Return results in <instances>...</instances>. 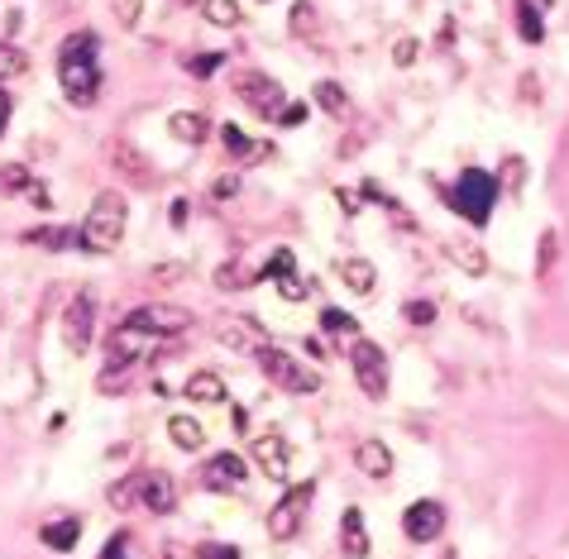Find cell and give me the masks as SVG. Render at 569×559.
<instances>
[{
  "instance_id": "48",
  "label": "cell",
  "mask_w": 569,
  "mask_h": 559,
  "mask_svg": "<svg viewBox=\"0 0 569 559\" xmlns=\"http://www.w3.org/2000/svg\"><path fill=\"white\" fill-rule=\"evenodd\" d=\"M101 559H125V536H110L106 550H101Z\"/></svg>"
},
{
  "instance_id": "4",
  "label": "cell",
  "mask_w": 569,
  "mask_h": 559,
  "mask_svg": "<svg viewBox=\"0 0 569 559\" xmlns=\"http://www.w3.org/2000/svg\"><path fill=\"white\" fill-rule=\"evenodd\" d=\"M498 177L488 168H464L460 182H455V211L469 220V225H488V215L498 206Z\"/></svg>"
},
{
  "instance_id": "30",
  "label": "cell",
  "mask_w": 569,
  "mask_h": 559,
  "mask_svg": "<svg viewBox=\"0 0 569 559\" xmlns=\"http://www.w3.org/2000/svg\"><path fill=\"white\" fill-rule=\"evenodd\" d=\"M220 144H225V153H235V158H263V144H249L240 134V125H220Z\"/></svg>"
},
{
  "instance_id": "1",
  "label": "cell",
  "mask_w": 569,
  "mask_h": 559,
  "mask_svg": "<svg viewBox=\"0 0 569 559\" xmlns=\"http://www.w3.org/2000/svg\"><path fill=\"white\" fill-rule=\"evenodd\" d=\"M58 82H63L72 106H96L101 67H96V34L91 29H82V34H72L63 43V53H58Z\"/></svg>"
},
{
  "instance_id": "19",
  "label": "cell",
  "mask_w": 569,
  "mask_h": 559,
  "mask_svg": "<svg viewBox=\"0 0 569 559\" xmlns=\"http://www.w3.org/2000/svg\"><path fill=\"white\" fill-rule=\"evenodd\" d=\"M216 340L225 344V349H235V354H254L259 349V325H254V316H235V321H225L216 330Z\"/></svg>"
},
{
  "instance_id": "10",
  "label": "cell",
  "mask_w": 569,
  "mask_h": 559,
  "mask_svg": "<svg viewBox=\"0 0 569 559\" xmlns=\"http://www.w3.org/2000/svg\"><path fill=\"white\" fill-rule=\"evenodd\" d=\"M91 330H96V301H91V292H77L63 311V344L72 354H87Z\"/></svg>"
},
{
  "instance_id": "40",
  "label": "cell",
  "mask_w": 569,
  "mask_h": 559,
  "mask_svg": "<svg viewBox=\"0 0 569 559\" xmlns=\"http://www.w3.org/2000/svg\"><path fill=\"white\" fill-rule=\"evenodd\" d=\"M211 192H216V201H230V196L240 192V172H225V177H216V187H211Z\"/></svg>"
},
{
  "instance_id": "13",
  "label": "cell",
  "mask_w": 569,
  "mask_h": 559,
  "mask_svg": "<svg viewBox=\"0 0 569 559\" xmlns=\"http://www.w3.org/2000/svg\"><path fill=\"white\" fill-rule=\"evenodd\" d=\"M249 454H254V464H259L268 478H278V483L287 478V440L278 435V430H263V435H254Z\"/></svg>"
},
{
  "instance_id": "36",
  "label": "cell",
  "mask_w": 569,
  "mask_h": 559,
  "mask_svg": "<svg viewBox=\"0 0 569 559\" xmlns=\"http://www.w3.org/2000/svg\"><path fill=\"white\" fill-rule=\"evenodd\" d=\"M182 67L192 72V77H211L225 67V53H201V58H182Z\"/></svg>"
},
{
  "instance_id": "41",
  "label": "cell",
  "mask_w": 569,
  "mask_h": 559,
  "mask_svg": "<svg viewBox=\"0 0 569 559\" xmlns=\"http://www.w3.org/2000/svg\"><path fill=\"white\" fill-rule=\"evenodd\" d=\"M197 559H244L240 545H201Z\"/></svg>"
},
{
  "instance_id": "16",
  "label": "cell",
  "mask_w": 569,
  "mask_h": 559,
  "mask_svg": "<svg viewBox=\"0 0 569 559\" xmlns=\"http://www.w3.org/2000/svg\"><path fill=\"white\" fill-rule=\"evenodd\" d=\"M354 464H359V473H369L373 483H383V478H393V450L383 445V440H359L354 445Z\"/></svg>"
},
{
  "instance_id": "21",
  "label": "cell",
  "mask_w": 569,
  "mask_h": 559,
  "mask_svg": "<svg viewBox=\"0 0 569 559\" xmlns=\"http://www.w3.org/2000/svg\"><path fill=\"white\" fill-rule=\"evenodd\" d=\"M39 540H44L48 550L67 555V550H77V540H82V521H77V516H58V521H44V526H39Z\"/></svg>"
},
{
  "instance_id": "28",
  "label": "cell",
  "mask_w": 569,
  "mask_h": 559,
  "mask_svg": "<svg viewBox=\"0 0 569 559\" xmlns=\"http://www.w3.org/2000/svg\"><path fill=\"white\" fill-rule=\"evenodd\" d=\"M201 15L216 24V29H235L244 20L240 15V0H201Z\"/></svg>"
},
{
  "instance_id": "7",
  "label": "cell",
  "mask_w": 569,
  "mask_h": 559,
  "mask_svg": "<svg viewBox=\"0 0 569 559\" xmlns=\"http://www.w3.org/2000/svg\"><path fill=\"white\" fill-rule=\"evenodd\" d=\"M240 101L254 115H263V120H278L287 106V91L278 77H268V72H244L240 77Z\"/></svg>"
},
{
  "instance_id": "15",
  "label": "cell",
  "mask_w": 569,
  "mask_h": 559,
  "mask_svg": "<svg viewBox=\"0 0 569 559\" xmlns=\"http://www.w3.org/2000/svg\"><path fill=\"white\" fill-rule=\"evenodd\" d=\"M110 163L125 172V182H134V187H154V168H149V158L134 149L130 139H115L110 144Z\"/></svg>"
},
{
  "instance_id": "3",
  "label": "cell",
  "mask_w": 569,
  "mask_h": 559,
  "mask_svg": "<svg viewBox=\"0 0 569 559\" xmlns=\"http://www.w3.org/2000/svg\"><path fill=\"white\" fill-rule=\"evenodd\" d=\"M254 364H259V373L268 378V383L283 387V392H297V397L321 392V373H316V368H307V359H297V354L278 349V344L263 340L259 349H254Z\"/></svg>"
},
{
  "instance_id": "26",
  "label": "cell",
  "mask_w": 569,
  "mask_h": 559,
  "mask_svg": "<svg viewBox=\"0 0 569 559\" xmlns=\"http://www.w3.org/2000/svg\"><path fill=\"white\" fill-rule=\"evenodd\" d=\"M168 435H173L177 450H187V454H197L201 445H206V430H201V421H192V416H173V421H168Z\"/></svg>"
},
{
  "instance_id": "49",
  "label": "cell",
  "mask_w": 569,
  "mask_h": 559,
  "mask_svg": "<svg viewBox=\"0 0 569 559\" xmlns=\"http://www.w3.org/2000/svg\"><path fill=\"white\" fill-rule=\"evenodd\" d=\"M517 5H522V10H536V15H546L555 0H517Z\"/></svg>"
},
{
  "instance_id": "14",
  "label": "cell",
  "mask_w": 569,
  "mask_h": 559,
  "mask_svg": "<svg viewBox=\"0 0 569 559\" xmlns=\"http://www.w3.org/2000/svg\"><path fill=\"white\" fill-rule=\"evenodd\" d=\"M0 192H24V196H29V206H39V211L53 206L48 187H44V182H34V172L24 168V163H5V168H0Z\"/></svg>"
},
{
  "instance_id": "33",
  "label": "cell",
  "mask_w": 569,
  "mask_h": 559,
  "mask_svg": "<svg viewBox=\"0 0 569 559\" xmlns=\"http://www.w3.org/2000/svg\"><path fill=\"white\" fill-rule=\"evenodd\" d=\"M517 29H522L526 43H541V39H546V20H541L536 10H522V5H517Z\"/></svg>"
},
{
  "instance_id": "37",
  "label": "cell",
  "mask_w": 569,
  "mask_h": 559,
  "mask_svg": "<svg viewBox=\"0 0 569 559\" xmlns=\"http://www.w3.org/2000/svg\"><path fill=\"white\" fill-rule=\"evenodd\" d=\"M278 297H283V301H307L311 297V282H302L297 273H283V278H278Z\"/></svg>"
},
{
  "instance_id": "6",
  "label": "cell",
  "mask_w": 569,
  "mask_h": 559,
  "mask_svg": "<svg viewBox=\"0 0 569 559\" xmlns=\"http://www.w3.org/2000/svg\"><path fill=\"white\" fill-rule=\"evenodd\" d=\"M350 368H354V383L364 387V397H373V402L388 397V359H383V349L373 340L350 344Z\"/></svg>"
},
{
  "instance_id": "5",
  "label": "cell",
  "mask_w": 569,
  "mask_h": 559,
  "mask_svg": "<svg viewBox=\"0 0 569 559\" xmlns=\"http://www.w3.org/2000/svg\"><path fill=\"white\" fill-rule=\"evenodd\" d=\"M311 497H316V483H297V488H287L283 502L268 512V540H297V531H302V521H307V507H311Z\"/></svg>"
},
{
  "instance_id": "18",
  "label": "cell",
  "mask_w": 569,
  "mask_h": 559,
  "mask_svg": "<svg viewBox=\"0 0 569 559\" xmlns=\"http://www.w3.org/2000/svg\"><path fill=\"white\" fill-rule=\"evenodd\" d=\"M139 502L149 507V512H173L177 507V483H173V473H163V469H154V473H144V493H139Z\"/></svg>"
},
{
  "instance_id": "44",
  "label": "cell",
  "mask_w": 569,
  "mask_h": 559,
  "mask_svg": "<svg viewBox=\"0 0 569 559\" xmlns=\"http://www.w3.org/2000/svg\"><path fill=\"white\" fill-rule=\"evenodd\" d=\"M10 115H15V96L0 86V134H5V125H10Z\"/></svg>"
},
{
  "instance_id": "12",
  "label": "cell",
  "mask_w": 569,
  "mask_h": 559,
  "mask_svg": "<svg viewBox=\"0 0 569 559\" xmlns=\"http://www.w3.org/2000/svg\"><path fill=\"white\" fill-rule=\"evenodd\" d=\"M402 531H407V540H416V545L440 540V531H445V507H440L436 497H416L412 507L402 512Z\"/></svg>"
},
{
  "instance_id": "35",
  "label": "cell",
  "mask_w": 569,
  "mask_h": 559,
  "mask_svg": "<svg viewBox=\"0 0 569 559\" xmlns=\"http://www.w3.org/2000/svg\"><path fill=\"white\" fill-rule=\"evenodd\" d=\"M110 10H115V24H120V29H134L139 15H144V0H110Z\"/></svg>"
},
{
  "instance_id": "31",
  "label": "cell",
  "mask_w": 569,
  "mask_h": 559,
  "mask_svg": "<svg viewBox=\"0 0 569 559\" xmlns=\"http://www.w3.org/2000/svg\"><path fill=\"white\" fill-rule=\"evenodd\" d=\"M139 493H144V473H125L120 483H110V502H115V512L134 507V497Z\"/></svg>"
},
{
  "instance_id": "38",
  "label": "cell",
  "mask_w": 569,
  "mask_h": 559,
  "mask_svg": "<svg viewBox=\"0 0 569 559\" xmlns=\"http://www.w3.org/2000/svg\"><path fill=\"white\" fill-rule=\"evenodd\" d=\"M177 278H192L187 263H154L149 268V282H177Z\"/></svg>"
},
{
  "instance_id": "25",
  "label": "cell",
  "mask_w": 569,
  "mask_h": 559,
  "mask_svg": "<svg viewBox=\"0 0 569 559\" xmlns=\"http://www.w3.org/2000/svg\"><path fill=\"white\" fill-rule=\"evenodd\" d=\"M187 397L192 402H201V407H216V402H225V383H220V373H192L187 378Z\"/></svg>"
},
{
  "instance_id": "46",
  "label": "cell",
  "mask_w": 569,
  "mask_h": 559,
  "mask_svg": "<svg viewBox=\"0 0 569 559\" xmlns=\"http://www.w3.org/2000/svg\"><path fill=\"white\" fill-rule=\"evenodd\" d=\"M268 273H273V278H283V273H292V254H273V263H268Z\"/></svg>"
},
{
  "instance_id": "9",
  "label": "cell",
  "mask_w": 569,
  "mask_h": 559,
  "mask_svg": "<svg viewBox=\"0 0 569 559\" xmlns=\"http://www.w3.org/2000/svg\"><path fill=\"white\" fill-rule=\"evenodd\" d=\"M125 321L154 330L158 340H173V335H182V330H192V311H182V306H173V301H154V306H134Z\"/></svg>"
},
{
  "instance_id": "27",
  "label": "cell",
  "mask_w": 569,
  "mask_h": 559,
  "mask_svg": "<svg viewBox=\"0 0 569 559\" xmlns=\"http://www.w3.org/2000/svg\"><path fill=\"white\" fill-rule=\"evenodd\" d=\"M24 72H29V53H24L20 43L0 39V86L15 82V77H24Z\"/></svg>"
},
{
  "instance_id": "32",
  "label": "cell",
  "mask_w": 569,
  "mask_h": 559,
  "mask_svg": "<svg viewBox=\"0 0 569 559\" xmlns=\"http://www.w3.org/2000/svg\"><path fill=\"white\" fill-rule=\"evenodd\" d=\"M321 330L326 335H359V321H354L350 311H340V306H326L321 311Z\"/></svg>"
},
{
  "instance_id": "29",
  "label": "cell",
  "mask_w": 569,
  "mask_h": 559,
  "mask_svg": "<svg viewBox=\"0 0 569 559\" xmlns=\"http://www.w3.org/2000/svg\"><path fill=\"white\" fill-rule=\"evenodd\" d=\"M316 106L340 120V115L350 110V96H345V86H340V82H316Z\"/></svg>"
},
{
  "instance_id": "43",
  "label": "cell",
  "mask_w": 569,
  "mask_h": 559,
  "mask_svg": "<svg viewBox=\"0 0 569 559\" xmlns=\"http://www.w3.org/2000/svg\"><path fill=\"white\" fill-rule=\"evenodd\" d=\"M302 29H311V5H307V0H297V5H292V34H302Z\"/></svg>"
},
{
  "instance_id": "34",
  "label": "cell",
  "mask_w": 569,
  "mask_h": 559,
  "mask_svg": "<svg viewBox=\"0 0 569 559\" xmlns=\"http://www.w3.org/2000/svg\"><path fill=\"white\" fill-rule=\"evenodd\" d=\"M402 316H407V325L426 330V325H436V301H407V306H402Z\"/></svg>"
},
{
  "instance_id": "22",
  "label": "cell",
  "mask_w": 569,
  "mask_h": 559,
  "mask_svg": "<svg viewBox=\"0 0 569 559\" xmlns=\"http://www.w3.org/2000/svg\"><path fill=\"white\" fill-rule=\"evenodd\" d=\"M177 144H206L211 139V120L201 115V110H177L173 120H168Z\"/></svg>"
},
{
  "instance_id": "42",
  "label": "cell",
  "mask_w": 569,
  "mask_h": 559,
  "mask_svg": "<svg viewBox=\"0 0 569 559\" xmlns=\"http://www.w3.org/2000/svg\"><path fill=\"white\" fill-rule=\"evenodd\" d=\"M550 258H555V230H546V235H541V263H536V273H541V278L550 273Z\"/></svg>"
},
{
  "instance_id": "39",
  "label": "cell",
  "mask_w": 569,
  "mask_h": 559,
  "mask_svg": "<svg viewBox=\"0 0 569 559\" xmlns=\"http://www.w3.org/2000/svg\"><path fill=\"white\" fill-rule=\"evenodd\" d=\"M416 53H421V43H416V39H397L393 63H397V67H412V63H416Z\"/></svg>"
},
{
  "instance_id": "2",
  "label": "cell",
  "mask_w": 569,
  "mask_h": 559,
  "mask_svg": "<svg viewBox=\"0 0 569 559\" xmlns=\"http://www.w3.org/2000/svg\"><path fill=\"white\" fill-rule=\"evenodd\" d=\"M125 225H130V206L120 192H101L91 201L87 220H82V249L87 254H110L120 239H125Z\"/></svg>"
},
{
  "instance_id": "23",
  "label": "cell",
  "mask_w": 569,
  "mask_h": 559,
  "mask_svg": "<svg viewBox=\"0 0 569 559\" xmlns=\"http://www.w3.org/2000/svg\"><path fill=\"white\" fill-rule=\"evenodd\" d=\"M445 254H450V263L464 268L469 278H483V273H488V254H483V244H474V239H455V244H445Z\"/></svg>"
},
{
  "instance_id": "24",
  "label": "cell",
  "mask_w": 569,
  "mask_h": 559,
  "mask_svg": "<svg viewBox=\"0 0 569 559\" xmlns=\"http://www.w3.org/2000/svg\"><path fill=\"white\" fill-rule=\"evenodd\" d=\"M340 278H345V287H350L354 297H369L378 273H373L369 258H340Z\"/></svg>"
},
{
  "instance_id": "45",
  "label": "cell",
  "mask_w": 569,
  "mask_h": 559,
  "mask_svg": "<svg viewBox=\"0 0 569 559\" xmlns=\"http://www.w3.org/2000/svg\"><path fill=\"white\" fill-rule=\"evenodd\" d=\"M307 120V106H283V115H278V125H302Z\"/></svg>"
},
{
  "instance_id": "20",
  "label": "cell",
  "mask_w": 569,
  "mask_h": 559,
  "mask_svg": "<svg viewBox=\"0 0 569 559\" xmlns=\"http://www.w3.org/2000/svg\"><path fill=\"white\" fill-rule=\"evenodd\" d=\"M24 244L48 249V254H63V249H82V230H67V225H39V230H24Z\"/></svg>"
},
{
  "instance_id": "47",
  "label": "cell",
  "mask_w": 569,
  "mask_h": 559,
  "mask_svg": "<svg viewBox=\"0 0 569 559\" xmlns=\"http://www.w3.org/2000/svg\"><path fill=\"white\" fill-rule=\"evenodd\" d=\"M335 201H340V211H345V215H359V196H354V192H345V187H340V192H335Z\"/></svg>"
},
{
  "instance_id": "8",
  "label": "cell",
  "mask_w": 569,
  "mask_h": 559,
  "mask_svg": "<svg viewBox=\"0 0 569 559\" xmlns=\"http://www.w3.org/2000/svg\"><path fill=\"white\" fill-rule=\"evenodd\" d=\"M158 335L154 330H144V325H134V321H120L115 330H110V368H130L134 359H144V354H154L158 349Z\"/></svg>"
},
{
  "instance_id": "17",
  "label": "cell",
  "mask_w": 569,
  "mask_h": 559,
  "mask_svg": "<svg viewBox=\"0 0 569 559\" xmlns=\"http://www.w3.org/2000/svg\"><path fill=\"white\" fill-rule=\"evenodd\" d=\"M340 550H345V559H369V526H364V512L359 507H345V516H340Z\"/></svg>"
},
{
  "instance_id": "11",
  "label": "cell",
  "mask_w": 569,
  "mask_h": 559,
  "mask_svg": "<svg viewBox=\"0 0 569 559\" xmlns=\"http://www.w3.org/2000/svg\"><path fill=\"white\" fill-rule=\"evenodd\" d=\"M244 478H249L244 454L220 450V454H211V459H206V469H201V488H211V493H240Z\"/></svg>"
}]
</instances>
